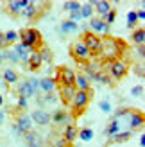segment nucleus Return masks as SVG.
<instances>
[{"label": "nucleus", "instance_id": "obj_21", "mask_svg": "<svg viewBox=\"0 0 145 147\" xmlns=\"http://www.w3.org/2000/svg\"><path fill=\"white\" fill-rule=\"evenodd\" d=\"M41 65H43V61H41L40 54H38V52H32L31 56H29V59H27V63H25V67L31 70V72H38V70L41 68Z\"/></svg>", "mask_w": 145, "mask_h": 147}, {"label": "nucleus", "instance_id": "obj_16", "mask_svg": "<svg viewBox=\"0 0 145 147\" xmlns=\"http://www.w3.org/2000/svg\"><path fill=\"white\" fill-rule=\"evenodd\" d=\"M43 147H74V144H68L63 136H59L56 131H52L50 136H48V140H47V144Z\"/></svg>", "mask_w": 145, "mask_h": 147}, {"label": "nucleus", "instance_id": "obj_8", "mask_svg": "<svg viewBox=\"0 0 145 147\" xmlns=\"http://www.w3.org/2000/svg\"><path fill=\"white\" fill-rule=\"evenodd\" d=\"M126 120H129V127H131V131L143 129V126H145V115L138 108H129V113L126 117Z\"/></svg>", "mask_w": 145, "mask_h": 147}, {"label": "nucleus", "instance_id": "obj_2", "mask_svg": "<svg viewBox=\"0 0 145 147\" xmlns=\"http://www.w3.org/2000/svg\"><path fill=\"white\" fill-rule=\"evenodd\" d=\"M18 40L23 47H27L31 52H38L41 47H45V40H43L41 32L34 27H25L18 32Z\"/></svg>", "mask_w": 145, "mask_h": 147}, {"label": "nucleus", "instance_id": "obj_4", "mask_svg": "<svg viewBox=\"0 0 145 147\" xmlns=\"http://www.w3.org/2000/svg\"><path fill=\"white\" fill-rule=\"evenodd\" d=\"M50 2H32L31 0V4H29L25 9H21L20 13V16H25L29 22H38L40 18L45 16V13L50 9Z\"/></svg>", "mask_w": 145, "mask_h": 147}, {"label": "nucleus", "instance_id": "obj_32", "mask_svg": "<svg viewBox=\"0 0 145 147\" xmlns=\"http://www.w3.org/2000/svg\"><path fill=\"white\" fill-rule=\"evenodd\" d=\"M4 59L11 61V63H18V57H16V54L13 52V49H11V50H9V49L2 50V61H4Z\"/></svg>", "mask_w": 145, "mask_h": 147}, {"label": "nucleus", "instance_id": "obj_44", "mask_svg": "<svg viewBox=\"0 0 145 147\" xmlns=\"http://www.w3.org/2000/svg\"><path fill=\"white\" fill-rule=\"evenodd\" d=\"M7 45H5V41H4V32L0 31V50H5Z\"/></svg>", "mask_w": 145, "mask_h": 147}, {"label": "nucleus", "instance_id": "obj_14", "mask_svg": "<svg viewBox=\"0 0 145 147\" xmlns=\"http://www.w3.org/2000/svg\"><path fill=\"white\" fill-rule=\"evenodd\" d=\"M2 7H4V11L9 14L11 18H18L20 13H21V2H20V0H9V2H4Z\"/></svg>", "mask_w": 145, "mask_h": 147}, {"label": "nucleus", "instance_id": "obj_33", "mask_svg": "<svg viewBox=\"0 0 145 147\" xmlns=\"http://www.w3.org/2000/svg\"><path fill=\"white\" fill-rule=\"evenodd\" d=\"M64 11H70V13H75V11H79L81 9V4L79 2H75V0H72V2H64Z\"/></svg>", "mask_w": 145, "mask_h": 147}, {"label": "nucleus", "instance_id": "obj_45", "mask_svg": "<svg viewBox=\"0 0 145 147\" xmlns=\"http://www.w3.org/2000/svg\"><path fill=\"white\" fill-rule=\"evenodd\" d=\"M140 145L145 147V135H143V133H142V136H140Z\"/></svg>", "mask_w": 145, "mask_h": 147}, {"label": "nucleus", "instance_id": "obj_13", "mask_svg": "<svg viewBox=\"0 0 145 147\" xmlns=\"http://www.w3.org/2000/svg\"><path fill=\"white\" fill-rule=\"evenodd\" d=\"M31 120L38 126H48L50 124V113L45 109H34L31 113Z\"/></svg>", "mask_w": 145, "mask_h": 147}, {"label": "nucleus", "instance_id": "obj_22", "mask_svg": "<svg viewBox=\"0 0 145 147\" xmlns=\"http://www.w3.org/2000/svg\"><path fill=\"white\" fill-rule=\"evenodd\" d=\"M56 88H57V84H56L54 77H41V79H40V90H41V92L50 93V92H54Z\"/></svg>", "mask_w": 145, "mask_h": 147}, {"label": "nucleus", "instance_id": "obj_38", "mask_svg": "<svg viewBox=\"0 0 145 147\" xmlns=\"http://www.w3.org/2000/svg\"><path fill=\"white\" fill-rule=\"evenodd\" d=\"M131 95H133V97H140V95H143V86L142 84L134 86L133 90H131Z\"/></svg>", "mask_w": 145, "mask_h": 147}, {"label": "nucleus", "instance_id": "obj_6", "mask_svg": "<svg viewBox=\"0 0 145 147\" xmlns=\"http://www.w3.org/2000/svg\"><path fill=\"white\" fill-rule=\"evenodd\" d=\"M54 81L57 86H75V72L66 65H59L56 68Z\"/></svg>", "mask_w": 145, "mask_h": 147}, {"label": "nucleus", "instance_id": "obj_36", "mask_svg": "<svg viewBox=\"0 0 145 147\" xmlns=\"http://www.w3.org/2000/svg\"><path fill=\"white\" fill-rule=\"evenodd\" d=\"M27 81H29V84L32 86V90H34L36 93H38V92H40V79H36V77H31V79H27Z\"/></svg>", "mask_w": 145, "mask_h": 147}, {"label": "nucleus", "instance_id": "obj_29", "mask_svg": "<svg viewBox=\"0 0 145 147\" xmlns=\"http://www.w3.org/2000/svg\"><path fill=\"white\" fill-rule=\"evenodd\" d=\"M38 54H40V57H41L43 63H52V50H50L47 45L41 47V49L38 50Z\"/></svg>", "mask_w": 145, "mask_h": 147}, {"label": "nucleus", "instance_id": "obj_10", "mask_svg": "<svg viewBox=\"0 0 145 147\" xmlns=\"http://www.w3.org/2000/svg\"><path fill=\"white\" fill-rule=\"evenodd\" d=\"M90 4L93 5V11H95L97 18H104L106 14L113 9V5L107 2V0H90Z\"/></svg>", "mask_w": 145, "mask_h": 147}, {"label": "nucleus", "instance_id": "obj_25", "mask_svg": "<svg viewBox=\"0 0 145 147\" xmlns=\"http://www.w3.org/2000/svg\"><path fill=\"white\" fill-rule=\"evenodd\" d=\"M131 38H133V43H134V45H143V43H145V29H143V27L134 29Z\"/></svg>", "mask_w": 145, "mask_h": 147}, {"label": "nucleus", "instance_id": "obj_28", "mask_svg": "<svg viewBox=\"0 0 145 147\" xmlns=\"http://www.w3.org/2000/svg\"><path fill=\"white\" fill-rule=\"evenodd\" d=\"M77 29H79V25L75 24V22L64 20L63 24H61V32H63V34H70V32H74V31H77Z\"/></svg>", "mask_w": 145, "mask_h": 147}, {"label": "nucleus", "instance_id": "obj_47", "mask_svg": "<svg viewBox=\"0 0 145 147\" xmlns=\"http://www.w3.org/2000/svg\"><path fill=\"white\" fill-rule=\"evenodd\" d=\"M0 65H2V50H0Z\"/></svg>", "mask_w": 145, "mask_h": 147}, {"label": "nucleus", "instance_id": "obj_35", "mask_svg": "<svg viewBox=\"0 0 145 147\" xmlns=\"http://www.w3.org/2000/svg\"><path fill=\"white\" fill-rule=\"evenodd\" d=\"M136 24H138V20H136V11H129L127 13V25H129V29H134Z\"/></svg>", "mask_w": 145, "mask_h": 147}, {"label": "nucleus", "instance_id": "obj_30", "mask_svg": "<svg viewBox=\"0 0 145 147\" xmlns=\"http://www.w3.org/2000/svg\"><path fill=\"white\" fill-rule=\"evenodd\" d=\"M77 138H81V140H84V142H90L91 138H93V129H90V127L79 129L77 131Z\"/></svg>", "mask_w": 145, "mask_h": 147}, {"label": "nucleus", "instance_id": "obj_3", "mask_svg": "<svg viewBox=\"0 0 145 147\" xmlns=\"http://www.w3.org/2000/svg\"><path fill=\"white\" fill-rule=\"evenodd\" d=\"M81 41L84 43V47L88 49L90 57H99L102 54V36H99L91 31H84L81 34Z\"/></svg>", "mask_w": 145, "mask_h": 147}, {"label": "nucleus", "instance_id": "obj_39", "mask_svg": "<svg viewBox=\"0 0 145 147\" xmlns=\"http://www.w3.org/2000/svg\"><path fill=\"white\" fill-rule=\"evenodd\" d=\"M99 106H100V109H102L104 113H109L111 111V106H109V102H107V100H102Z\"/></svg>", "mask_w": 145, "mask_h": 147}, {"label": "nucleus", "instance_id": "obj_17", "mask_svg": "<svg viewBox=\"0 0 145 147\" xmlns=\"http://www.w3.org/2000/svg\"><path fill=\"white\" fill-rule=\"evenodd\" d=\"M16 95H18V97L29 99V97H32V95H36V92L32 90V86L29 84V81L25 79V81H20V83H16Z\"/></svg>", "mask_w": 145, "mask_h": 147}, {"label": "nucleus", "instance_id": "obj_43", "mask_svg": "<svg viewBox=\"0 0 145 147\" xmlns=\"http://www.w3.org/2000/svg\"><path fill=\"white\" fill-rule=\"evenodd\" d=\"M136 76H138V77H142L143 79V65H136Z\"/></svg>", "mask_w": 145, "mask_h": 147}, {"label": "nucleus", "instance_id": "obj_46", "mask_svg": "<svg viewBox=\"0 0 145 147\" xmlns=\"http://www.w3.org/2000/svg\"><path fill=\"white\" fill-rule=\"evenodd\" d=\"M4 104V97H2V95H0V106H2Z\"/></svg>", "mask_w": 145, "mask_h": 147}, {"label": "nucleus", "instance_id": "obj_31", "mask_svg": "<svg viewBox=\"0 0 145 147\" xmlns=\"http://www.w3.org/2000/svg\"><path fill=\"white\" fill-rule=\"evenodd\" d=\"M16 40H18V32L16 31H7V32H4V41H5L7 47H11L13 43H16Z\"/></svg>", "mask_w": 145, "mask_h": 147}, {"label": "nucleus", "instance_id": "obj_40", "mask_svg": "<svg viewBox=\"0 0 145 147\" xmlns=\"http://www.w3.org/2000/svg\"><path fill=\"white\" fill-rule=\"evenodd\" d=\"M70 22H75L77 24V20H81V13L79 11H75V13H70V18H68Z\"/></svg>", "mask_w": 145, "mask_h": 147}, {"label": "nucleus", "instance_id": "obj_34", "mask_svg": "<svg viewBox=\"0 0 145 147\" xmlns=\"http://www.w3.org/2000/svg\"><path fill=\"white\" fill-rule=\"evenodd\" d=\"M100 20H102V22H104V24H106V25H111V24H113V22H115V20H117V9H111V11H109V13H107V14H106V16H104V18H100Z\"/></svg>", "mask_w": 145, "mask_h": 147}, {"label": "nucleus", "instance_id": "obj_12", "mask_svg": "<svg viewBox=\"0 0 145 147\" xmlns=\"http://www.w3.org/2000/svg\"><path fill=\"white\" fill-rule=\"evenodd\" d=\"M90 29H91V32H95V34H104V36H109V25H106L100 18L97 16H93L90 18Z\"/></svg>", "mask_w": 145, "mask_h": 147}, {"label": "nucleus", "instance_id": "obj_18", "mask_svg": "<svg viewBox=\"0 0 145 147\" xmlns=\"http://www.w3.org/2000/svg\"><path fill=\"white\" fill-rule=\"evenodd\" d=\"M91 88V81L84 76L83 72H75V90H81V92H86Z\"/></svg>", "mask_w": 145, "mask_h": 147}, {"label": "nucleus", "instance_id": "obj_26", "mask_svg": "<svg viewBox=\"0 0 145 147\" xmlns=\"http://www.w3.org/2000/svg\"><path fill=\"white\" fill-rule=\"evenodd\" d=\"M118 131H120V122L118 120H115V119H111L109 120V124H107V127H106V131H104V133H106V136H115V135H117L118 133Z\"/></svg>", "mask_w": 145, "mask_h": 147}, {"label": "nucleus", "instance_id": "obj_5", "mask_svg": "<svg viewBox=\"0 0 145 147\" xmlns=\"http://www.w3.org/2000/svg\"><path fill=\"white\" fill-rule=\"evenodd\" d=\"M11 113H13V129L18 135H23L32 129V120H31V115H27V111H20L18 108H11Z\"/></svg>", "mask_w": 145, "mask_h": 147}, {"label": "nucleus", "instance_id": "obj_24", "mask_svg": "<svg viewBox=\"0 0 145 147\" xmlns=\"http://www.w3.org/2000/svg\"><path fill=\"white\" fill-rule=\"evenodd\" d=\"M133 136V131H118L115 136L109 138V144H124Z\"/></svg>", "mask_w": 145, "mask_h": 147}, {"label": "nucleus", "instance_id": "obj_23", "mask_svg": "<svg viewBox=\"0 0 145 147\" xmlns=\"http://www.w3.org/2000/svg\"><path fill=\"white\" fill-rule=\"evenodd\" d=\"M2 77L5 81V84H16L20 81V74L16 70H13V68H5L4 74H2Z\"/></svg>", "mask_w": 145, "mask_h": 147}, {"label": "nucleus", "instance_id": "obj_11", "mask_svg": "<svg viewBox=\"0 0 145 147\" xmlns=\"http://www.w3.org/2000/svg\"><path fill=\"white\" fill-rule=\"evenodd\" d=\"M23 140H25V145L27 147H43V145H45L41 135L38 133V131H34V129L23 133Z\"/></svg>", "mask_w": 145, "mask_h": 147}, {"label": "nucleus", "instance_id": "obj_41", "mask_svg": "<svg viewBox=\"0 0 145 147\" xmlns=\"http://www.w3.org/2000/svg\"><path fill=\"white\" fill-rule=\"evenodd\" d=\"M136 50H138V56L143 59L145 57V45H136Z\"/></svg>", "mask_w": 145, "mask_h": 147}, {"label": "nucleus", "instance_id": "obj_19", "mask_svg": "<svg viewBox=\"0 0 145 147\" xmlns=\"http://www.w3.org/2000/svg\"><path fill=\"white\" fill-rule=\"evenodd\" d=\"M77 131H79V127L75 126V124H66V126L63 127L61 136H63L68 144H74V140L77 138Z\"/></svg>", "mask_w": 145, "mask_h": 147}, {"label": "nucleus", "instance_id": "obj_42", "mask_svg": "<svg viewBox=\"0 0 145 147\" xmlns=\"http://www.w3.org/2000/svg\"><path fill=\"white\" fill-rule=\"evenodd\" d=\"M136 20H140V22L145 20V11H143V7H142L140 11H136Z\"/></svg>", "mask_w": 145, "mask_h": 147}, {"label": "nucleus", "instance_id": "obj_15", "mask_svg": "<svg viewBox=\"0 0 145 147\" xmlns=\"http://www.w3.org/2000/svg\"><path fill=\"white\" fill-rule=\"evenodd\" d=\"M57 90H59V97H61V102L64 106H70L72 104V99H74L75 95V86H57Z\"/></svg>", "mask_w": 145, "mask_h": 147}, {"label": "nucleus", "instance_id": "obj_1", "mask_svg": "<svg viewBox=\"0 0 145 147\" xmlns=\"http://www.w3.org/2000/svg\"><path fill=\"white\" fill-rule=\"evenodd\" d=\"M93 95H95L93 88H90V90H86V92H81V90L75 92L74 99H72V104H70V117H72V120H75L81 115H84V111L88 109L90 102L93 99Z\"/></svg>", "mask_w": 145, "mask_h": 147}, {"label": "nucleus", "instance_id": "obj_7", "mask_svg": "<svg viewBox=\"0 0 145 147\" xmlns=\"http://www.w3.org/2000/svg\"><path fill=\"white\" fill-rule=\"evenodd\" d=\"M70 56L74 57V59L79 63V65H86L90 61V52H88V49L84 47V43L81 41V40H77V41H74L70 45Z\"/></svg>", "mask_w": 145, "mask_h": 147}, {"label": "nucleus", "instance_id": "obj_27", "mask_svg": "<svg viewBox=\"0 0 145 147\" xmlns=\"http://www.w3.org/2000/svg\"><path fill=\"white\" fill-rule=\"evenodd\" d=\"M79 13H81V18H93V14H95V11H93V5H91L90 2L81 4V9H79Z\"/></svg>", "mask_w": 145, "mask_h": 147}, {"label": "nucleus", "instance_id": "obj_9", "mask_svg": "<svg viewBox=\"0 0 145 147\" xmlns=\"http://www.w3.org/2000/svg\"><path fill=\"white\" fill-rule=\"evenodd\" d=\"M50 122H54V126H66V124H72V117L66 109H56V111L50 115Z\"/></svg>", "mask_w": 145, "mask_h": 147}, {"label": "nucleus", "instance_id": "obj_37", "mask_svg": "<svg viewBox=\"0 0 145 147\" xmlns=\"http://www.w3.org/2000/svg\"><path fill=\"white\" fill-rule=\"evenodd\" d=\"M16 108L20 109V111H25V109H27V99H25V97H18V104H16Z\"/></svg>", "mask_w": 145, "mask_h": 147}, {"label": "nucleus", "instance_id": "obj_20", "mask_svg": "<svg viewBox=\"0 0 145 147\" xmlns=\"http://www.w3.org/2000/svg\"><path fill=\"white\" fill-rule=\"evenodd\" d=\"M13 52L16 54V57H18V61H21V63H27V59H29V56H31L32 52L29 50L27 47H23L21 43H14L13 45Z\"/></svg>", "mask_w": 145, "mask_h": 147}]
</instances>
